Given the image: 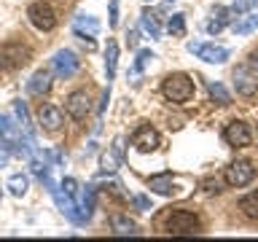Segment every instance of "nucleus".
Segmentation results:
<instances>
[{
	"label": "nucleus",
	"instance_id": "obj_3",
	"mask_svg": "<svg viewBox=\"0 0 258 242\" xmlns=\"http://www.w3.org/2000/svg\"><path fill=\"white\" fill-rule=\"evenodd\" d=\"M78 68H81V59L76 56V51H70V48H59L51 59V70H54V76H59V78H73L78 73Z\"/></svg>",
	"mask_w": 258,
	"mask_h": 242
},
{
	"label": "nucleus",
	"instance_id": "obj_15",
	"mask_svg": "<svg viewBox=\"0 0 258 242\" xmlns=\"http://www.w3.org/2000/svg\"><path fill=\"white\" fill-rule=\"evenodd\" d=\"M48 89H51V76H48L46 70H38L35 76L27 81V92L35 94V97H43Z\"/></svg>",
	"mask_w": 258,
	"mask_h": 242
},
{
	"label": "nucleus",
	"instance_id": "obj_19",
	"mask_svg": "<svg viewBox=\"0 0 258 242\" xmlns=\"http://www.w3.org/2000/svg\"><path fill=\"white\" fill-rule=\"evenodd\" d=\"M231 30L237 32V35H250L253 30H258V16L250 14V16H242V19H237L231 24Z\"/></svg>",
	"mask_w": 258,
	"mask_h": 242
},
{
	"label": "nucleus",
	"instance_id": "obj_29",
	"mask_svg": "<svg viewBox=\"0 0 258 242\" xmlns=\"http://www.w3.org/2000/svg\"><path fill=\"white\" fill-rule=\"evenodd\" d=\"M59 186L70 194V197H76V194H78V180H73V177H64V180H62Z\"/></svg>",
	"mask_w": 258,
	"mask_h": 242
},
{
	"label": "nucleus",
	"instance_id": "obj_27",
	"mask_svg": "<svg viewBox=\"0 0 258 242\" xmlns=\"http://www.w3.org/2000/svg\"><path fill=\"white\" fill-rule=\"evenodd\" d=\"M151 59H156V54H153L151 48H140V51H137V62H135V73H140Z\"/></svg>",
	"mask_w": 258,
	"mask_h": 242
},
{
	"label": "nucleus",
	"instance_id": "obj_5",
	"mask_svg": "<svg viewBox=\"0 0 258 242\" xmlns=\"http://www.w3.org/2000/svg\"><path fill=\"white\" fill-rule=\"evenodd\" d=\"M191 54H197L199 59H205L210 65H223L229 59V48L226 46H215V43H188L185 46Z\"/></svg>",
	"mask_w": 258,
	"mask_h": 242
},
{
	"label": "nucleus",
	"instance_id": "obj_32",
	"mask_svg": "<svg viewBox=\"0 0 258 242\" xmlns=\"http://www.w3.org/2000/svg\"><path fill=\"white\" fill-rule=\"evenodd\" d=\"M250 68H253V70H255V76H258V51L250 54Z\"/></svg>",
	"mask_w": 258,
	"mask_h": 242
},
{
	"label": "nucleus",
	"instance_id": "obj_1",
	"mask_svg": "<svg viewBox=\"0 0 258 242\" xmlns=\"http://www.w3.org/2000/svg\"><path fill=\"white\" fill-rule=\"evenodd\" d=\"M164 229H167V234H172V237H191V234L202 231V223L194 213H188V210H175V213L167 215Z\"/></svg>",
	"mask_w": 258,
	"mask_h": 242
},
{
	"label": "nucleus",
	"instance_id": "obj_31",
	"mask_svg": "<svg viewBox=\"0 0 258 242\" xmlns=\"http://www.w3.org/2000/svg\"><path fill=\"white\" fill-rule=\"evenodd\" d=\"M126 43L132 46V48H137V32H135V30H129V32H126Z\"/></svg>",
	"mask_w": 258,
	"mask_h": 242
},
{
	"label": "nucleus",
	"instance_id": "obj_2",
	"mask_svg": "<svg viewBox=\"0 0 258 242\" xmlns=\"http://www.w3.org/2000/svg\"><path fill=\"white\" fill-rule=\"evenodd\" d=\"M161 92H164V97L169 102H188L194 97V81L185 73H172V76L164 78Z\"/></svg>",
	"mask_w": 258,
	"mask_h": 242
},
{
	"label": "nucleus",
	"instance_id": "obj_30",
	"mask_svg": "<svg viewBox=\"0 0 258 242\" xmlns=\"http://www.w3.org/2000/svg\"><path fill=\"white\" fill-rule=\"evenodd\" d=\"M132 202H135V207H140V210H151V202L145 197H132Z\"/></svg>",
	"mask_w": 258,
	"mask_h": 242
},
{
	"label": "nucleus",
	"instance_id": "obj_6",
	"mask_svg": "<svg viewBox=\"0 0 258 242\" xmlns=\"http://www.w3.org/2000/svg\"><path fill=\"white\" fill-rule=\"evenodd\" d=\"M223 177H226V183H229V186H237V189H239V186H247L255 177V167L250 164V161H234V164L226 167Z\"/></svg>",
	"mask_w": 258,
	"mask_h": 242
},
{
	"label": "nucleus",
	"instance_id": "obj_33",
	"mask_svg": "<svg viewBox=\"0 0 258 242\" xmlns=\"http://www.w3.org/2000/svg\"><path fill=\"white\" fill-rule=\"evenodd\" d=\"M110 8H118V0H110Z\"/></svg>",
	"mask_w": 258,
	"mask_h": 242
},
{
	"label": "nucleus",
	"instance_id": "obj_22",
	"mask_svg": "<svg viewBox=\"0 0 258 242\" xmlns=\"http://www.w3.org/2000/svg\"><path fill=\"white\" fill-rule=\"evenodd\" d=\"M207 92H210V97H213V102H218V105H229L231 102V94L226 92V86L218 84V81H210Z\"/></svg>",
	"mask_w": 258,
	"mask_h": 242
},
{
	"label": "nucleus",
	"instance_id": "obj_17",
	"mask_svg": "<svg viewBox=\"0 0 258 242\" xmlns=\"http://www.w3.org/2000/svg\"><path fill=\"white\" fill-rule=\"evenodd\" d=\"M6 189L14 194V197H24L30 189V177L27 175H11L8 177V183H6Z\"/></svg>",
	"mask_w": 258,
	"mask_h": 242
},
{
	"label": "nucleus",
	"instance_id": "obj_10",
	"mask_svg": "<svg viewBox=\"0 0 258 242\" xmlns=\"http://www.w3.org/2000/svg\"><path fill=\"white\" fill-rule=\"evenodd\" d=\"M132 145L140 153H151V151H156V145H159V135H156V129L153 127H140L135 132L132 137Z\"/></svg>",
	"mask_w": 258,
	"mask_h": 242
},
{
	"label": "nucleus",
	"instance_id": "obj_7",
	"mask_svg": "<svg viewBox=\"0 0 258 242\" xmlns=\"http://www.w3.org/2000/svg\"><path fill=\"white\" fill-rule=\"evenodd\" d=\"M30 62V48L19 46V43H8L0 48V65L6 68H22V65Z\"/></svg>",
	"mask_w": 258,
	"mask_h": 242
},
{
	"label": "nucleus",
	"instance_id": "obj_34",
	"mask_svg": "<svg viewBox=\"0 0 258 242\" xmlns=\"http://www.w3.org/2000/svg\"><path fill=\"white\" fill-rule=\"evenodd\" d=\"M145 3H148V0H145Z\"/></svg>",
	"mask_w": 258,
	"mask_h": 242
},
{
	"label": "nucleus",
	"instance_id": "obj_13",
	"mask_svg": "<svg viewBox=\"0 0 258 242\" xmlns=\"http://www.w3.org/2000/svg\"><path fill=\"white\" fill-rule=\"evenodd\" d=\"M110 229H113L116 237H137V234H140L137 223L129 215H113L110 218Z\"/></svg>",
	"mask_w": 258,
	"mask_h": 242
},
{
	"label": "nucleus",
	"instance_id": "obj_16",
	"mask_svg": "<svg viewBox=\"0 0 258 242\" xmlns=\"http://www.w3.org/2000/svg\"><path fill=\"white\" fill-rule=\"evenodd\" d=\"M76 202H78V210H81L86 218L92 215V210H94V186H86L84 191H78V194H76Z\"/></svg>",
	"mask_w": 258,
	"mask_h": 242
},
{
	"label": "nucleus",
	"instance_id": "obj_8",
	"mask_svg": "<svg viewBox=\"0 0 258 242\" xmlns=\"http://www.w3.org/2000/svg\"><path fill=\"white\" fill-rule=\"evenodd\" d=\"M223 137L226 143L234 145V148H245V145H250V127L245 124V121H231L229 127L223 129Z\"/></svg>",
	"mask_w": 258,
	"mask_h": 242
},
{
	"label": "nucleus",
	"instance_id": "obj_4",
	"mask_svg": "<svg viewBox=\"0 0 258 242\" xmlns=\"http://www.w3.org/2000/svg\"><path fill=\"white\" fill-rule=\"evenodd\" d=\"M27 19L32 22V27H38V30H54L56 27V16H54V8L48 6V3H32L27 8Z\"/></svg>",
	"mask_w": 258,
	"mask_h": 242
},
{
	"label": "nucleus",
	"instance_id": "obj_20",
	"mask_svg": "<svg viewBox=\"0 0 258 242\" xmlns=\"http://www.w3.org/2000/svg\"><path fill=\"white\" fill-rule=\"evenodd\" d=\"M116 62H118V46L108 40V48H105V73H108V81L116 76Z\"/></svg>",
	"mask_w": 258,
	"mask_h": 242
},
{
	"label": "nucleus",
	"instance_id": "obj_11",
	"mask_svg": "<svg viewBox=\"0 0 258 242\" xmlns=\"http://www.w3.org/2000/svg\"><path fill=\"white\" fill-rule=\"evenodd\" d=\"M234 89L242 97H253V94H258V78L250 76L245 68H239V70H234Z\"/></svg>",
	"mask_w": 258,
	"mask_h": 242
},
{
	"label": "nucleus",
	"instance_id": "obj_18",
	"mask_svg": "<svg viewBox=\"0 0 258 242\" xmlns=\"http://www.w3.org/2000/svg\"><path fill=\"white\" fill-rule=\"evenodd\" d=\"M239 210L250 218V221H258V191L247 194V197H242V199H239Z\"/></svg>",
	"mask_w": 258,
	"mask_h": 242
},
{
	"label": "nucleus",
	"instance_id": "obj_14",
	"mask_svg": "<svg viewBox=\"0 0 258 242\" xmlns=\"http://www.w3.org/2000/svg\"><path fill=\"white\" fill-rule=\"evenodd\" d=\"M73 30H76V35L81 40H86V32L89 35H97V32H100V22H97L94 16H89V14H81V16H76Z\"/></svg>",
	"mask_w": 258,
	"mask_h": 242
},
{
	"label": "nucleus",
	"instance_id": "obj_26",
	"mask_svg": "<svg viewBox=\"0 0 258 242\" xmlns=\"http://www.w3.org/2000/svg\"><path fill=\"white\" fill-rule=\"evenodd\" d=\"M121 164V159L116 156V151L113 153H102V172H116Z\"/></svg>",
	"mask_w": 258,
	"mask_h": 242
},
{
	"label": "nucleus",
	"instance_id": "obj_24",
	"mask_svg": "<svg viewBox=\"0 0 258 242\" xmlns=\"http://www.w3.org/2000/svg\"><path fill=\"white\" fill-rule=\"evenodd\" d=\"M140 24H143V30L148 32V35H151L153 40H159V35H161V27H159L156 16H153L151 11H143V14H140Z\"/></svg>",
	"mask_w": 258,
	"mask_h": 242
},
{
	"label": "nucleus",
	"instance_id": "obj_25",
	"mask_svg": "<svg viewBox=\"0 0 258 242\" xmlns=\"http://www.w3.org/2000/svg\"><path fill=\"white\" fill-rule=\"evenodd\" d=\"M167 30H169V35H185V16L183 14H172L169 16Z\"/></svg>",
	"mask_w": 258,
	"mask_h": 242
},
{
	"label": "nucleus",
	"instance_id": "obj_9",
	"mask_svg": "<svg viewBox=\"0 0 258 242\" xmlns=\"http://www.w3.org/2000/svg\"><path fill=\"white\" fill-rule=\"evenodd\" d=\"M64 108L76 121H84L89 116V110H92V100H89L86 92H73L68 97V102H64Z\"/></svg>",
	"mask_w": 258,
	"mask_h": 242
},
{
	"label": "nucleus",
	"instance_id": "obj_23",
	"mask_svg": "<svg viewBox=\"0 0 258 242\" xmlns=\"http://www.w3.org/2000/svg\"><path fill=\"white\" fill-rule=\"evenodd\" d=\"M148 189L153 194H161V197H167V194H172V177L169 175H159V177H151Z\"/></svg>",
	"mask_w": 258,
	"mask_h": 242
},
{
	"label": "nucleus",
	"instance_id": "obj_28",
	"mask_svg": "<svg viewBox=\"0 0 258 242\" xmlns=\"http://www.w3.org/2000/svg\"><path fill=\"white\" fill-rule=\"evenodd\" d=\"M253 6H255V0H234L231 11H237V14H247Z\"/></svg>",
	"mask_w": 258,
	"mask_h": 242
},
{
	"label": "nucleus",
	"instance_id": "obj_21",
	"mask_svg": "<svg viewBox=\"0 0 258 242\" xmlns=\"http://www.w3.org/2000/svg\"><path fill=\"white\" fill-rule=\"evenodd\" d=\"M14 116H16V121H19V127L24 129V132H27V135H32V121H30L27 105H24L22 100H16V102H14Z\"/></svg>",
	"mask_w": 258,
	"mask_h": 242
},
{
	"label": "nucleus",
	"instance_id": "obj_12",
	"mask_svg": "<svg viewBox=\"0 0 258 242\" xmlns=\"http://www.w3.org/2000/svg\"><path fill=\"white\" fill-rule=\"evenodd\" d=\"M38 121L43 129H48V132H56V129L62 127V110L56 108V105H43L38 113Z\"/></svg>",
	"mask_w": 258,
	"mask_h": 242
}]
</instances>
